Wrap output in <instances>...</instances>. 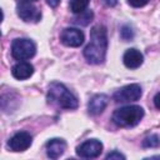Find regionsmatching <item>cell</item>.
Returning a JSON list of instances; mask_svg holds the SVG:
<instances>
[{
  "instance_id": "e0dca14e",
  "label": "cell",
  "mask_w": 160,
  "mask_h": 160,
  "mask_svg": "<svg viewBox=\"0 0 160 160\" xmlns=\"http://www.w3.org/2000/svg\"><path fill=\"white\" fill-rule=\"evenodd\" d=\"M120 35H121V39H122V40L128 41V40H131V39L134 38V31H132V29H131L130 26L124 25V26L121 28V30H120Z\"/></svg>"
},
{
  "instance_id": "ffe728a7",
  "label": "cell",
  "mask_w": 160,
  "mask_h": 160,
  "mask_svg": "<svg viewBox=\"0 0 160 160\" xmlns=\"http://www.w3.org/2000/svg\"><path fill=\"white\" fill-rule=\"evenodd\" d=\"M154 105L156 109L160 110V92H158L155 96H154Z\"/></svg>"
},
{
  "instance_id": "5b68a950",
  "label": "cell",
  "mask_w": 160,
  "mask_h": 160,
  "mask_svg": "<svg viewBox=\"0 0 160 160\" xmlns=\"http://www.w3.org/2000/svg\"><path fill=\"white\" fill-rule=\"evenodd\" d=\"M16 12L19 18L25 22H38L41 19L40 10L30 1H18Z\"/></svg>"
},
{
  "instance_id": "2e32d148",
  "label": "cell",
  "mask_w": 160,
  "mask_h": 160,
  "mask_svg": "<svg viewBox=\"0 0 160 160\" xmlns=\"http://www.w3.org/2000/svg\"><path fill=\"white\" fill-rule=\"evenodd\" d=\"M141 145H142V148H158L159 145H160V140H159V136L158 135H149V136H146L144 140H142V142H141Z\"/></svg>"
},
{
  "instance_id": "4fadbf2b",
  "label": "cell",
  "mask_w": 160,
  "mask_h": 160,
  "mask_svg": "<svg viewBox=\"0 0 160 160\" xmlns=\"http://www.w3.org/2000/svg\"><path fill=\"white\" fill-rule=\"evenodd\" d=\"M34 72V68L31 64L25 62V61H20L18 64H15L11 69V74L15 79L18 80H25L29 79Z\"/></svg>"
},
{
  "instance_id": "52a82bcc",
  "label": "cell",
  "mask_w": 160,
  "mask_h": 160,
  "mask_svg": "<svg viewBox=\"0 0 160 160\" xmlns=\"http://www.w3.org/2000/svg\"><path fill=\"white\" fill-rule=\"evenodd\" d=\"M101 151H102V144L96 139L86 140L76 148V154L80 158H85V159L98 158L101 154Z\"/></svg>"
},
{
  "instance_id": "8992f818",
  "label": "cell",
  "mask_w": 160,
  "mask_h": 160,
  "mask_svg": "<svg viewBox=\"0 0 160 160\" xmlns=\"http://www.w3.org/2000/svg\"><path fill=\"white\" fill-rule=\"evenodd\" d=\"M141 96V88L138 84H130L121 89H119L114 94V100L116 102H130L136 101Z\"/></svg>"
},
{
  "instance_id": "30bf717a",
  "label": "cell",
  "mask_w": 160,
  "mask_h": 160,
  "mask_svg": "<svg viewBox=\"0 0 160 160\" xmlns=\"http://www.w3.org/2000/svg\"><path fill=\"white\" fill-rule=\"evenodd\" d=\"M109 102V98L105 94H98L92 96L88 104V111L91 115H99L104 111Z\"/></svg>"
},
{
  "instance_id": "9c48e42d",
  "label": "cell",
  "mask_w": 160,
  "mask_h": 160,
  "mask_svg": "<svg viewBox=\"0 0 160 160\" xmlns=\"http://www.w3.org/2000/svg\"><path fill=\"white\" fill-rule=\"evenodd\" d=\"M31 142H32V138L29 132L19 131L9 140L8 145L12 151H25L26 149L30 148Z\"/></svg>"
},
{
  "instance_id": "ba28073f",
  "label": "cell",
  "mask_w": 160,
  "mask_h": 160,
  "mask_svg": "<svg viewBox=\"0 0 160 160\" xmlns=\"http://www.w3.org/2000/svg\"><path fill=\"white\" fill-rule=\"evenodd\" d=\"M60 41L65 46L79 48L84 42V32L75 28H66L60 34Z\"/></svg>"
},
{
  "instance_id": "7c38bea8",
  "label": "cell",
  "mask_w": 160,
  "mask_h": 160,
  "mask_svg": "<svg viewBox=\"0 0 160 160\" xmlns=\"http://www.w3.org/2000/svg\"><path fill=\"white\" fill-rule=\"evenodd\" d=\"M142 54L136 50V49H129L125 51L124 56H122V61L124 65L129 69H138L141 64H142Z\"/></svg>"
},
{
  "instance_id": "ac0fdd59",
  "label": "cell",
  "mask_w": 160,
  "mask_h": 160,
  "mask_svg": "<svg viewBox=\"0 0 160 160\" xmlns=\"http://www.w3.org/2000/svg\"><path fill=\"white\" fill-rule=\"evenodd\" d=\"M106 159L108 160H112V159H118V160H124L125 159V156L121 154V152H119V151H116V150H114V151H111V152H109L108 155H106Z\"/></svg>"
},
{
  "instance_id": "7402d4cb",
  "label": "cell",
  "mask_w": 160,
  "mask_h": 160,
  "mask_svg": "<svg viewBox=\"0 0 160 160\" xmlns=\"http://www.w3.org/2000/svg\"><path fill=\"white\" fill-rule=\"evenodd\" d=\"M48 1V4L51 6V8H56L58 5H59V2H60V0H46Z\"/></svg>"
},
{
  "instance_id": "603a6c76",
  "label": "cell",
  "mask_w": 160,
  "mask_h": 160,
  "mask_svg": "<svg viewBox=\"0 0 160 160\" xmlns=\"http://www.w3.org/2000/svg\"><path fill=\"white\" fill-rule=\"evenodd\" d=\"M149 159H160V156H159V155H156V156H150Z\"/></svg>"
},
{
  "instance_id": "44dd1931",
  "label": "cell",
  "mask_w": 160,
  "mask_h": 160,
  "mask_svg": "<svg viewBox=\"0 0 160 160\" xmlns=\"http://www.w3.org/2000/svg\"><path fill=\"white\" fill-rule=\"evenodd\" d=\"M101 2H104L106 6H115L118 4V0H101Z\"/></svg>"
},
{
  "instance_id": "8fae6325",
  "label": "cell",
  "mask_w": 160,
  "mask_h": 160,
  "mask_svg": "<svg viewBox=\"0 0 160 160\" xmlns=\"http://www.w3.org/2000/svg\"><path fill=\"white\" fill-rule=\"evenodd\" d=\"M45 148H46V154L50 159H58L64 154V151L66 149V142H65V140L56 138V139L49 140L46 142Z\"/></svg>"
},
{
  "instance_id": "9a60e30c",
  "label": "cell",
  "mask_w": 160,
  "mask_h": 160,
  "mask_svg": "<svg viewBox=\"0 0 160 160\" xmlns=\"http://www.w3.org/2000/svg\"><path fill=\"white\" fill-rule=\"evenodd\" d=\"M90 0H71L70 2V9L74 14H80L86 10Z\"/></svg>"
},
{
  "instance_id": "cb8c5ba5",
  "label": "cell",
  "mask_w": 160,
  "mask_h": 160,
  "mask_svg": "<svg viewBox=\"0 0 160 160\" xmlns=\"http://www.w3.org/2000/svg\"><path fill=\"white\" fill-rule=\"evenodd\" d=\"M16 1H35V0H16Z\"/></svg>"
},
{
  "instance_id": "d6986e66",
  "label": "cell",
  "mask_w": 160,
  "mask_h": 160,
  "mask_svg": "<svg viewBox=\"0 0 160 160\" xmlns=\"http://www.w3.org/2000/svg\"><path fill=\"white\" fill-rule=\"evenodd\" d=\"M150 0H128V2L132 6V8H141L144 5H146Z\"/></svg>"
},
{
  "instance_id": "277c9868",
  "label": "cell",
  "mask_w": 160,
  "mask_h": 160,
  "mask_svg": "<svg viewBox=\"0 0 160 160\" xmlns=\"http://www.w3.org/2000/svg\"><path fill=\"white\" fill-rule=\"evenodd\" d=\"M36 52V45L30 39H15L11 44V55L16 60H28Z\"/></svg>"
},
{
  "instance_id": "6da1fadb",
  "label": "cell",
  "mask_w": 160,
  "mask_h": 160,
  "mask_svg": "<svg viewBox=\"0 0 160 160\" xmlns=\"http://www.w3.org/2000/svg\"><path fill=\"white\" fill-rule=\"evenodd\" d=\"M108 50V32L102 25H96L90 30V42L84 49V56L90 64H101Z\"/></svg>"
},
{
  "instance_id": "7a4b0ae2",
  "label": "cell",
  "mask_w": 160,
  "mask_h": 160,
  "mask_svg": "<svg viewBox=\"0 0 160 160\" xmlns=\"http://www.w3.org/2000/svg\"><path fill=\"white\" fill-rule=\"evenodd\" d=\"M48 101L50 104H54L56 106H60L62 109L72 110L76 109L79 102L74 94H71L65 85L61 82H51L48 90Z\"/></svg>"
},
{
  "instance_id": "3957f363",
  "label": "cell",
  "mask_w": 160,
  "mask_h": 160,
  "mask_svg": "<svg viewBox=\"0 0 160 160\" xmlns=\"http://www.w3.org/2000/svg\"><path fill=\"white\" fill-rule=\"evenodd\" d=\"M144 116V110L138 105L119 108L112 114V121L120 128H132L138 125Z\"/></svg>"
},
{
  "instance_id": "5bb4252c",
  "label": "cell",
  "mask_w": 160,
  "mask_h": 160,
  "mask_svg": "<svg viewBox=\"0 0 160 160\" xmlns=\"http://www.w3.org/2000/svg\"><path fill=\"white\" fill-rule=\"evenodd\" d=\"M92 16H94V14H92V11L91 10H85V11H82V12H80V14H78V16L76 18H74V22L75 24H78V25H88L91 20H92Z\"/></svg>"
}]
</instances>
